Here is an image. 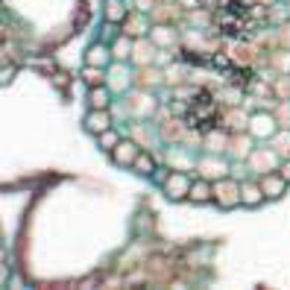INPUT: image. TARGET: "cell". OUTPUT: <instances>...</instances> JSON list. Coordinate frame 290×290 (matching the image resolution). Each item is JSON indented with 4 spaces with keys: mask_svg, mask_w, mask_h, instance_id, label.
<instances>
[{
    "mask_svg": "<svg viewBox=\"0 0 290 290\" xmlns=\"http://www.w3.org/2000/svg\"><path fill=\"white\" fill-rule=\"evenodd\" d=\"M82 126H85V132L91 135H100L106 129H112V118H109V109H91L82 120Z\"/></svg>",
    "mask_w": 290,
    "mask_h": 290,
    "instance_id": "cell-1",
    "label": "cell"
},
{
    "mask_svg": "<svg viewBox=\"0 0 290 290\" xmlns=\"http://www.w3.org/2000/svg\"><path fill=\"white\" fill-rule=\"evenodd\" d=\"M138 144L135 141H120L118 147L112 150V161L118 164V167H132L135 164V158H138Z\"/></svg>",
    "mask_w": 290,
    "mask_h": 290,
    "instance_id": "cell-2",
    "label": "cell"
},
{
    "mask_svg": "<svg viewBox=\"0 0 290 290\" xmlns=\"http://www.w3.org/2000/svg\"><path fill=\"white\" fill-rule=\"evenodd\" d=\"M214 200H217V205H223V208H235V205L240 203V188L235 182H217V185H214Z\"/></svg>",
    "mask_w": 290,
    "mask_h": 290,
    "instance_id": "cell-3",
    "label": "cell"
},
{
    "mask_svg": "<svg viewBox=\"0 0 290 290\" xmlns=\"http://www.w3.org/2000/svg\"><path fill=\"white\" fill-rule=\"evenodd\" d=\"M164 190H167L170 200H185L190 194V179L185 173H173V176H167V182H164Z\"/></svg>",
    "mask_w": 290,
    "mask_h": 290,
    "instance_id": "cell-4",
    "label": "cell"
},
{
    "mask_svg": "<svg viewBox=\"0 0 290 290\" xmlns=\"http://www.w3.org/2000/svg\"><path fill=\"white\" fill-rule=\"evenodd\" d=\"M287 185H290V182L281 176V173H278V176H264V179H261V190H264L267 200H278V197L284 194Z\"/></svg>",
    "mask_w": 290,
    "mask_h": 290,
    "instance_id": "cell-5",
    "label": "cell"
},
{
    "mask_svg": "<svg viewBox=\"0 0 290 290\" xmlns=\"http://www.w3.org/2000/svg\"><path fill=\"white\" fill-rule=\"evenodd\" d=\"M240 203L255 208V205L264 203V190H261V182H243L240 185Z\"/></svg>",
    "mask_w": 290,
    "mask_h": 290,
    "instance_id": "cell-6",
    "label": "cell"
},
{
    "mask_svg": "<svg viewBox=\"0 0 290 290\" xmlns=\"http://www.w3.org/2000/svg\"><path fill=\"white\" fill-rule=\"evenodd\" d=\"M188 200L190 203H208V200H214V185H208L205 179H197V182L190 185Z\"/></svg>",
    "mask_w": 290,
    "mask_h": 290,
    "instance_id": "cell-7",
    "label": "cell"
},
{
    "mask_svg": "<svg viewBox=\"0 0 290 290\" xmlns=\"http://www.w3.org/2000/svg\"><path fill=\"white\" fill-rule=\"evenodd\" d=\"M109 59H115V56H112L109 47H103V44H94V47L85 53V65H94V68H106Z\"/></svg>",
    "mask_w": 290,
    "mask_h": 290,
    "instance_id": "cell-8",
    "label": "cell"
},
{
    "mask_svg": "<svg viewBox=\"0 0 290 290\" xmlns=\"http://www.w3.org/2000/svg\"><path fill=\"white\" fill-rule=\"evenodd\" d=\"M82 82H85L88 88L106 85V68H94V65H85V70H82Z\"/></svg>",
    "mask_w": 290,
    "mask_h": 290,
    "instance_id": "cell-9",
    "label": "cell"
},
{
    "mask_svg": "<svg viewBox=\"0 0 290 290\" xmlns=\"http://www.w3.org/2000/svg\"><path fill=\"white\" fill-rule=\"evenodd\" d=\"M88 103H91V109H109V103H112V97H109V91H106V85H97L88 91Z\"/></svg>",
    "mask_w": 290,
    "mask_h": 290,
    "instance_id": "cell-10",
    "label": "cell"
},
{
    "mask_svg": "<svg viewBox=\"0 0 290 290\" xmlns=\"http://www.w3.org/2000/svg\"><path fill=\"white\" fill-rule=\"evenodd\" d=\"M135 173H141V176H153L155 173V161H153V155H147V153H138L135 158Z\"/></svg>",
    "mask_w": 290,
    "mask_h": 290,
    "instance_id": "cell-11",
    "label": "cell"
},
{
    "mask_svg": "<svg viewBox=\"0 0 290 290\" xmlns=\"http://www.w3.org/2000/svg\"><path fill=\"white\" fill-rule=\"evenodd\" d=\"M123 18H126V6H123L120 0H109V3H106V21L115 24V21H123Z\"/></svg>",
    "mask_w": 290,
    "mask_h": 290,
    "instance_id": "cell-12",
    "label": "cell"
},
{
    "mask_svg": "<svg viewBox=\"0 0 290 290\" xmlns=\"http://www.w3.org/2000/svg\"><path fill=\"white\" fill-rule=\"evenodd\" d=\"M273 118H261V115H258V118H252V132H255V135H273Z\"/></svg>",
    "mask_w": 290,
    "mask_h": 290,
    "instance_id": "cell-13",
    "label": "cell"
},
{
    "mask_svg": "<svg viewBox=\"0 0 290 290\" xmlns=\"http://www.w3.org/2000/svg\"><path fill=\"white\" fill-rule=\"evenodd\" d=\"M97 138H100V147H103V150H109V153H112V150H115V147L120 144L118 132H112V129H106V132H100Z\"/></svg>",
    "mask_w": 290,
    "mask_h": 290,
    "instance_id": "cell-14",
    "label": "cell"
},
{
    "mask_svg": "<svg viewBox=\"0 0 290 290\" xmlns=\"http://www.w3.org/2000/svg\"><path fill=\"white\" fill-rule=\"evenodd\" d=\"M129 50H132L129 38H118L115 47H112V56H115V59H129Z\"/></svg>",
    "mask_w": 290,
    "mask_h": 290,
    "instance_id": "cell-15",
    "label": "cell"
},
{
    "mask_svg": "<svg viewBox=\"0 0 290 290\" xmlns=\"http://www.w3.org/2000/svg\"><path fill=\"white\" fill-rule=\"evenodd\" d=\"M278 173H281V176H284V179L290 182V161H284V164H281V170H278Z\"/></svg>",
    "mask_w": 290,
    "mask_h": 290,
    "instance_id": "cell-16",
    "label": "cell"
}]
</instances>
